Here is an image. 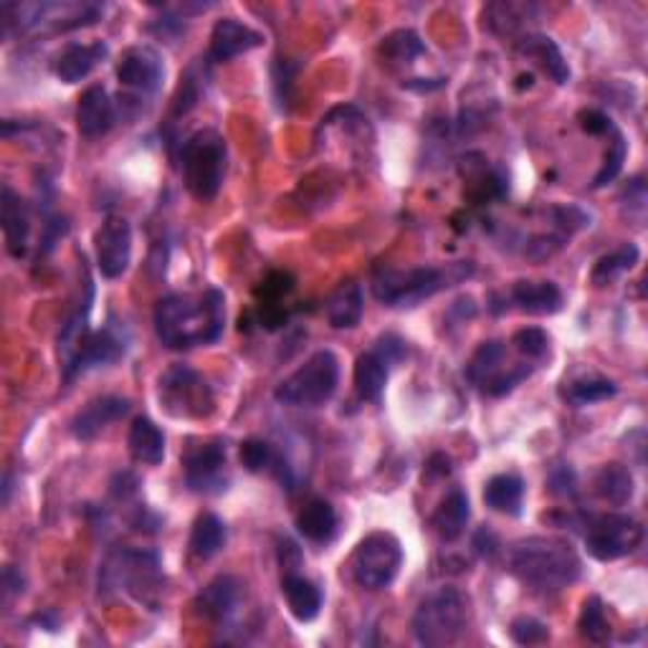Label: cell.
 Masks as SVG:
<instances>
[{
	"label": "cell",
	"instance_id": "603a6c76",
	"mask_svg": "<svg viewBox=\"0 0 648 648\" xmlns=\"http://www.w3.org/2000/svg\"><path fill=\"white\" fill-rule=\"evenodd\" d=\"M239 598H241L239 580L231 578V575H220V578L208 583L201 590V596L195 598V608L205 615V619L220 623L236 611Z\"/></svg>",
	"mask_w": 648,
	"mask_h": 648
},
{
	"label": "cell",
	"instance_id": "5b68a950",
	"mask_svg": "<svg viewBox=\"0 0 648 648\" xmlns=\"http://www.w3.org/2000/svg\"><path fill=\"white\" fill-rule=\"evenodd\" d=\"M469 626V598L458 588L444 585L429 592L416 608L413 634L421 646H452Z\"/></svg>",
	"mask_w": 648,
	"mask_h": 648
},
{
	"label": "cell",
	"instance_id": "cb8c5ba5",
	"mask_svg": "<svg viewBox=\"0 0 648 648\" xmlns=\"http://www.w3.org/2000/svg\"><path fill=\"white\" fill-rule=\"evenodd\" d=\"M391 362L385 360V355L381 350H368L362 352L358 362H355V391L362 400L377 403L383 398L385 385H388L391 377Z\"/></svg>",
	"mask_w": 648,
	"mask_h": 648
},
{
	"label": "cell",
	"instance_id": "1f68e13d",
	"mask_svg": "<svg viewBox=\"0 0 648 648\" xmlns=\"http://www.w3.org/2000/svg\"><path fill=\"white\" fill-rule=\"evenodd\" d=\"M226 544V525L224 519L213 512H203L201 517L195 519L193 532H191V552L201 560H211L218 555Z\"/></svg>",
	"mask_w": 648,
	"mask_h": 648
},
{
	"label": "cell",
	"instance_id": "8992f818",
	"mask_svg": "<svg viewBox=\"0 0 648 648\" xmlns=\"http://www.w3.org/2000/svg\"><path fill=\"white\" fill-rule=\"evenodd\" d=\"M180 163H183L188 193L195 201H213L226 178L228 147L224 134L216 130H197L180 147Z\"/></svg>",
	"mask_w": 648,
	"mask_h": 648
},
{
	"label": "cell",
	"instance_id": "f6af8a7d",
	"mask_svg": "<svg viewBox=\"0 0 648 648\" xmlns=\"http://www.w3.org/2000/svg\"><path fill=\"white\" fill-rule=\"evenodd\" d=\"M550 492L557 496H573L575 494V473L567 466H557L550 473Z\"/></svg>",
	"mask_w": 648,
	"mask_h": 648
},
{
	"label": "cell",
	"instance_id": "ab89813d",
	"mask_svg": "<svg viewBox=\"0 0 648 648\" xmlns=\"http://www.w3.org/2000/svg\"><path fill=\"white\" fill-rule=\"evenodd\" d=\"M241 466L251 473H261L266 469H274V464L279 461L274 454L272 444H266V441H259V439H249L241 444Z\"/></svg>",
	"mask_w": 648,
	"mask_h": 648
},
{
	"label": "cell",
	"instance_id": "74e56055",
	"mask_svg": "<svg viewBox=\"0 0 648 648\" xmlns=\"http://www.w3.org/2000/svg\"><path fill=\"white\" fill-rule=\"evenodd\" d=\"M626 155H628L626 140H623V134L619 130H613V142L608 145L603 168L598 170L596 180H592V188H596V191L598 188H605L608 183H613V180L619 178V172L623 170V163H626Z\"/></svg>",
	"mask_w": 648,
	"mask_h": 648
},
{
	"label": "cell",
	"instance_id": "60d3db41",
	"mask_svg": "<svg viewBox=\"0 0 648 648\" xmlns=\"http://www.w3.org/2000/svg\"><path fill=\"white\" fill-rule=\"evenodd\" d=\"M512 345L517 347L519 355H525L527 360H542L550 350V337L544 335L540 327H525L512 337Z\"/></svg>",
	"mask_w": 648,
	"mask_h": 648
},
{
	"label": "cell",
	"instance_id": "484cf974",
	"mask_svg": "<svg viewBox=\"0 0 648 648\" xmlns=\"http://www.w3.org/2000/svg\"><path fill=\"white\" fill-rule=\"evenodd\" d=\"M281 592L287 598L291 615L299 623H310L322 611V590L310 578L297 573H287L281 580Z\"/></svg>",
	"mask_w": 648,
	"mask_h": 648
},
{
	"label": "cell",
	"instance_id": "d6a6232c",
	"mask_svg": "<svg viewBox=\"0 0 648 648\" xmlns=\"http://www.w3.org/2000/svg\"><path fill=\"white\" fill-rule=\"evenodd\" d=\"M596 494L608 504H626L634 496V477L626 466L621 464H605L603 469L596 473Z\"/></svg>",
	"mask_w": 648,
	"mask_h": 648
},
{
	"label": "cell",
	"instance_id": "7a4b0ae2",
	"mask_svg": "<svg viewBox=\"0 0 648 648\" xmlns=\"http://www.w3.org/2000/svg\"><path fill=\"white\" fill-rule=\"evenodd\" d=\"M89 310L92 297L82 302L59 332V355L67 381H74L76 375L89 373V370L115 365L128 355V329L120 322H115V317H109L101 329H92Z\"/></svg>",
	"mask_w": 648,
	"mask_h": 648
},
{
	"label": "cell",
	"instance_id": "7c38bea8",
	"mask_svg": "<svg viewBox=\"0 0 648 648\" xmlns=\"http://www.w3.org/2000/svg\"><path fill=\"white\" fill-rule=\"evenodd\" d=\"M504 358H507V347L500 339H492V343L479 345V350L471 355L469 365H466V377L473 385H479L481 391L492 398H502L517 388L521 381H527L529 373H532V365L521 362V365H512L507 373H504Z\"/></svg>",
	"mask_w": 648,
	"mask_h": 648
},
{
	"label": "cell",
	"instance_id": "2e32d148",
	"mask_svg": "<svg viewBox=\"0 0 648 648\" xmlns=\"http://www.w3.org/2000/svg\"><path fill=\"white\" fill-rule=\"evenodd\" d=\"M107 575H112L117 585H124L134 596L142 598V590L149 585H160V560L153 552L122 550L107 565Z\"/></svg>",
	"mask_w": 648,
	"mask_h": 648
},
{
	"label": "cell",
	"instance_id": "30bf717a",
	"mask_svg": "<svg viewBox=\"0 0 648 648\" xmlns=\"http://www.w3.org/2000/svg\"><path fill=\"white\" fill-rule=\"evenodd\" d=\"M352 578L360 588L383 590L398 578L403 567V548L391 532H370L360 540L350 560Z\"/></svg>",
	"mask_w": 648,
	"mask_h": 648
},
{
	"label": "cell",
	"instance_id": "52a82bcc",
	"mask_svg": "<svg viewBox=\"0 0 648 648\" xmlns=\"http://www.w3.org/2000/svg\"><path fill=\"white\" fill-rule=\"evenodd\" d=\"M105 15V5L99 3H3L5 34L15 26L21 34H49V31H76L92 26Z\"/></svg>",
	"mask_w": 648,
	"mask_h": 648
},
{
	"label": "cell",
	"instance_id": "f35d334b",
	"mask_svg": "<svg viewBox=\"0 0 648 648\" xmlns=\"http://www.w3.org/2000/svg\"><path fill=\"white\" fill-rule=\"evenodd\" d=\"M550 216L557 233L565 236L567 241H571V236L583 231V228H590L592 220L590 213L583 211L580 205H555V208H550Z\"/></svg>",
	"mask_w": 648,
	"mask_h": 648
},
{
	"label": "cell",
	"instance_id": "5bb4252c",
	"mask_svg": "<svg viewBox=\"0 0 648 648\" xmlns=\"http://www.w3.org/2000/svg\"><path fill=\"white\" fill-rule=\"evenodd\" d=\"M97 268L105 279H120L132 259V226L128 218L109 216L94 233Z\"/></svg>",
	"mask_w": 648,
	"mask_h": 648
},
{
	"label": "cell",
	"instance_id": "83f0119b",
	"mask_svg": "<svg viewBox=\"0 0 648 648\" xmlns=\"http://www.w3.org/2000/svg\"><path fill=\"white\" fill-rule=\"evenodd\" d=\"M521 500H525V481L517 473H496L487 481L484 502L489 509L507 517H519Z\"/></svg>",
	"mask_w": 648,
	"mask_h": 648
},
{
	"label": "cell",
	"instance_id": "d590c367",
	"mask_svg": "<svg viewBox=\"0 0 648 648\" xmlns=\"http://www.w3.org/2000/svg\"><path fill=\"white\" fill-rule=\"evenodd\" d=\"M423 51H425V46L421 41V36L410 28L393 31V34L385 36L381 44L383 57L391 61H398V64H410V61L421 57Z\"/></svg>",
	"mask_w": 648,
	"mask_h": 648
},
{
	"label": "cell",
	"instance_id": "ffe728a7",
	"mask_svg": "<svg viewBox=\"0 0 648 648\" xmlns=\"http://www.w3.org/2000/svg\"><path fill=\"white\" fill-rule=\"evenodd\" d=\"M115 122H117V112H115L112 99H109V92L99 84L89 86V89L79 97V107H76L79 132H82L84 137H101V134L112 130Z\"/></svg>",
	"mask_w": 648,
	"mask_h": 648
},
{
	"label": "cell",
	"instance_id": "7402d4cb",
	"mask_svg": "<svg viewBox=\"0 0 648 648\" xmlns=\"http://www.w3.org/2000/svg\"><path fill=\"white\" fill-rule=\"evenodd\" d=\"M512 302L521 312L544 317V314H555L563 310V291L555 281H517L512 287Z\"/></svg>",
	"mask_w": 648,
	"mask_h": 648
},
{
	"label": "cell",
	"instance_id": "f1b7e54d",
	"mask_svg": "<svg viewBox=\"0 0 648 648\" xmlns=\"http://www.w3.org/2000/svg\"><path fill=\"white\" fill-rule=\"evenodd\" d=\"M128 444L132 458L140 464L157 466L165 458V433L160 431V425L145 416L132 423Z\"/></svg>",
	"mask_w": 648,
	"mask_h": 648
},
{
	"label": "cell",
	"instance_id": "8fae6325",
	"mask_svg": "<svg viewBox=\"0 0 648 648\" xmlns=\"http://www.w3.org/2000/svg\"><path fill=\"white\" fill-rule=\"evenodd\" d=\"M644 544L641 521L628 515H600L588 519L585 529V550L600 563H613L634 552Z\"/></svg>",
	"mask_w": 648,
	"mask_h": 648
},
{
	"label": "cell",
	"instance_id": "e0dca14e",
	"mask_svg": "<svg viewBox=\"0 0 648 648\" xmlns=\"http://www.w3.org/2000/svg\"><path fill=\"white\" fill-rule=\"evenodd\" d=\"M264 44V36L254 31L239 19H220L213 26L211 46H208V61L213 64H224L241 53H249Z\"/></svg>",
	"mask_w": 648,
	"mask_h": 648
},
{
	"label": "cell",
	"instance_id": "4fadbf2b",
	"mask_svg": "<svg viewBox=\"0 0 648 648\" xmlns=\"http://www.w3.org/2000/svg\"><path fill=\"white\" fill-rule=\"evenodd\" d=\"M185 484L191 492L203 496L224 494L228 489L226 446L220 441H208L191 448L183 458Z\"/></svg>",
	"mask_w": 648,
	"mask_h": 648
},
{
	"label": "cell",
	"instance_id": "277c9868",
	"mask_svg": "<svg viewBox=\"0 0 648 648\" xmlns=\"http://www.w3.org/2000/svg\"><path fill=\"white\" fill-rule=\"evenodd\" d=\"M473 274L471 261H458L448 266H418L408 272H383L375 276L373 295L391 310H410L423 299H431L454 284L469 279Z\"/></svg>",
	"mask_w": 648,
	"mask_h": 648
},
{
	"label": "cell",
	"instance_id": "4dcf8cb0",
	"mask_svg": "<svg viewBox=\"0 0 648 648\" xmlns=\"http://www.w3.org/2000/svg\"><path fill=\"white\" fill-rule=\"evenodd\" d=\"M469 515H471L469 496H466L461 489H452V492L446 494V500L441 502L436 515H433V527H436L441 540L454 542L464 535Z\"/></svg>",
	"mask_w": 648,
	"mask_h": 648
},
{
	"label": "cell",
	"instance_id": "c3c4849f",
	"mask_svg": "<svg viewBox=\"0 0 648 648\" xmlns=\"http://www.w3.org/2000/svg\"><path fill=\"white\" fill-rule=\"evenodd\" d=\"M8 500H11V477H5L3 481V504H8Z\"/></svg>",
	"mask_w": 648,
	"mask_h": 648
},
{
	"label": "cell",
	"instance_id": "8d00e7d4",
	"mask_svg": "<svg viewBox=\"0 0 648 648\" xmlns=\"http://www.w3.org/2000/svg\"><path fill=\"white\" fill-rule=\"evenodd\" d=\"M578 628H580V636L588 638V641H592V644H605L608 641V636H611V626H608L603 600H600L598 596H590L583 603Z\"/></svg>",
	"mask_w": 648,
	"mask_h": 648
},
{
	"label": "cell",
	"instance_id": "6da1fadb",
	"mask_svg": "<svg viewBox=\"0 0 648 648\" xmlns=\"http://www.w3.org/2000/svg\"><path fill=\"white\" fill-rule=\"evenodd\" d=\"M226 327V297L218 289L203 295H168L155 307L157 339L168 350H193L218 343Z\"/></svg>",
	"mask_w": 648,
	"mask_h": 648
},
{
	"label": "cell",
	"instance_id": "e575fe53",
	"mask_svg": "<svg viewBox=\"0 0 648 648\" xmlns=\"http://www.w3.org/2000/svg\"><path fill=\"white\" fill-rule=\"evenodd\" d=\"M619 393V385L605 377H585V381H575L565 388V400L575 408L592 406V403H603Z\"/></svg>",
	"mask_w": 648,
	"mask_h": 648
},
{
	"label": "cell",
	"instance_id": "9c48e42d",
	"mask_svg": "<svg viewBox=\"0 0 648 648\" xmlns=\"http://www.w3.org/2000/svg\"><path fill=\"white\" fill-rule=\"evenodd\" d=\"M157 398L172 418L201 421L216 410V398L208 381L191 365H170L157 381Z\"/></svg>",
	"mask_w": 648,
	"mask_h": 648
},
{
	"label": "cell",
	"instance_id": "ac0fdd59",
	"mask_svg": "<svg viewBox=\"0 0 648 648\" xmlns=\"http://www.w3.org/2000/svg\"><path fill=\"white\" fill-rule=\"evenodd\" d=\"M130 413V400L120 398V395H101V398H94L86 403V406L79 410V413L71 418V433L79 441H92L97 439L107 425L120 421Z\"/></svg>",
	"mask_w": 648,
	"mask_h": 648
},
{
	"label": "cell",
	"instance_id": "ee69618b",
	"mask_svg": "<svg viewBox=\"0 0 648 648\" xmlns=\"http://www.w3.org/2000/svg\"><path fill=\"white\" fill-rule=\"evenodd\" d=\"M373 347H375V350H381L385 355V360H388L393 368L398 365V362L403 358H406V352H408L406 339H400L398 335H393V332H388V335H383Z\"/></svg>",
	"mask_w": 648,
	"mask_h": 648
},
{
	"label": "cell",
	"instance_id": "44dd1931",
	"mask_svg": "<svg viewBox=\"0 0 648 648\" xmlns=\"http://www.w3.org/2000/svg\"><path fill=\"white\" fill-rule=\"evenodd\" d=\"M0 224H3L5 247L13 259L26 256L28 251V211L23 197L13 191L11 185H3V197H0Z\"/></svg>",
	"mask_w": 648,
	"mask_h": 648
},
{
	"label": "cell",
	"instance_id": "f546056e",
	"mask_svg": "<svg viewBox=\"0 0 648 648\" xmlns=\"http://www.w3.org/2000/svg\"><path fill=\"white\" fill-rule=\"evenodd\" d=\"M297 529L310 542H329L337 532L335 507L324 500H310L297 515Z\"/></svg>",
	"mask_w": 648,
	"mask_h": 648
},
{
	"label": "cell",
	"instance_id": "d4e9b609",
	"mask_svg": "<svg viewBox=\"0 0 648 648\" xmlns=\"http://www.w3.org/2000/svg\"><path fill=\"white\" fill-rule=\"evenodd\" d=\"M362 312H365V297H362L360 284L355 281L339 284V287L332 291L327 304H324L327 322L335 329H355L362 320Z\"/></svg>",
	"mask_w": 648,
	"mask_h": 648
},
{
	"label": "cell",
	"instance_id": "9a60e30c",
	"mask_svg": "<svg viewBox=\"0 0 648 648\" xmlns=\"http://www.w3.org/2000/svg\"><path fill=\"white\" fill-rule=\"evenodd\" d=\"M117 79L124 89L140 94V97H155L165 79L160 53L145 44L130 46L117 61Z\"/></svg>",
	"mask_w": 648,
	"mask_h": 648
},
{
	"label": "cell",
	"instance_id": "836d02e7",
	"mask_svg": "<svg viewBox=\"0 0 648 648\" xmlns=\"http://www.w3.org/2000/svg\"><path fill=\"white\" fill-rule=\"evenodd\" d=\"M638 256H641V251H638L636 243H623L619 251L598 259V264L590 274V281L596 284V287H608V284H613L615 279H621L623 274L631 272V268L638 264Z\"/></svg>",
	"mask_w": 648,
	"mask_h": 648
},
{
	"label": "cell",
	"instance_id": "7dc6e473",
	"mask_svg": "<svg viewBox=\"0 0 648 648\" xmlns=\"http://www.w3.org/2000/svg\"><path fill=\"white\" fill-rule=\"evenodd\" d=\"M23 585H26V580H23V575L19 571H15L13 565H8L5 571H3V596H5V600L21 596Z\"/></svg>",
	"mask_w": 648,
	"mask_h": 648
},
{
	"label": "cell",
	"instance_id": "b9f144b4",
	"mask_svg": "<svg viewBox=\"0 0 648 648\" xmlns=\"http://www.w3.org/2000/svg\"><path fill=\"white\" fill-rule=\"evenodd\" d=\"M509 634H512V638H515V644H519V646H537V644H544L550 638L548 626H544L542 621L529 619V615H521V619L512 623Z\"/></svg>",
	"mask_w": 648,
	"mask_h": 648
},
{
	"label": "cell",
	"instance_id": "ba28073f",
	"mask_svg": "<svg viewBox=\"0 0 648 648\" xmlns=\"http://www.w3.org/2000/svg\"><path fill=\"white\" fill-rule=\"evenodd\" d=\"M339 385V360L332 350H317L302 368L276 385L274 398L281 406L314 408L327 403Z\"/></svg>",
	"mask_w": 648,
	"mask_h": 648
},
{
	"label": "cell",
	"instance_id": "d6986e66",
	"mask_svg": "<svg viewBox=\"0 0 648 648\" xmlns=\"http://www.w3.org/2000/svg\"><path fill=\"white\" fill-rule=\"evenodd\" d=\"M107 53L109 49L105 41L69 44L57 53V59H53V74L64 84H76L89 76L92 71L107 59Z\"/></svg>",
	"mask_w": 648,
	"mask_h": 648
},
{
	"label": "cell",
	"instance_id": "bcb514c9",
	"mask_svg": "<svg viewBox=\"0 0 648 648\" xmlns=\"http://www.w3.org/2000/svg\"><path fill=\"white\" fill-rule=\"evenodd\" d=\"M580 128L588 134L613 132V124L608 120V115L598 112V109H585V112H580Z\"/></svg>",
	"mask_w": 648,
	"mask_h": 648
},
{
	"label": "cell",
	"instance_id": "3957f363",
	"mask_svg": "<svg viewBox=\"0 0 648 648\" xmlns=\"http://www.w3.org/2000/svg\"><path fill=\"white\" fill-rule=\"evenodd\" d=\"M509 571L527 588L557 592L578 583L583 563L573 544L560 537H529L512 550Z\"/></svg>",
	"mask_w": 648,
	"mask_h": 648
},
{
	"label": "cell",
	"instance_id": "4316f807",
	"mask_svg": "<svg viewBox=\"0 0 648 648\" xmlns=\"http://www.w3.org/2000/svg\"><path fill=\"white\" fill-rule=\"evenodd\" d=\"M517 49L521 53H527L529 59H535L552 82L567 84V79H571V69H567V61L563 57V51H560V46L552 41L550 36L529 34L517 44Z\"/></svg>",
	"mask_w": 648,
	"mask_h": 648
},
{
	"label": "cell",
	"instance_id": "7bdbcfd3",
	"mask_svg": "<svg viewBox=\"0 0 648 648\" xmlns=\"http://www.w3.org/2000/svg\"><path fill=\"white\" fill-rule=\"evenodd\" d=\"M197 97H201V86H197V82L191 76V71H188V74L180 79V89L176 94V101H172V115L180 117L191 112Z\"/></svg>",
	"mask_w": 648,
	"mask_h": 648
}]
</instances>
